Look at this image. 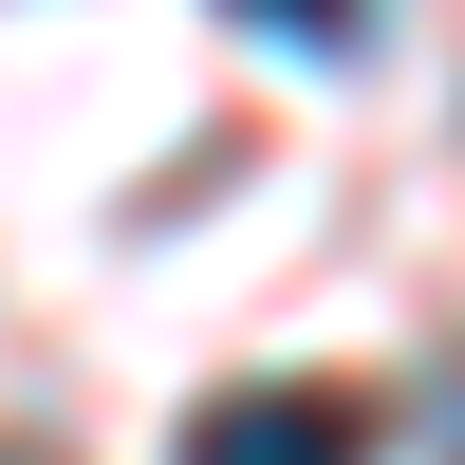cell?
<instances>
[{"mask_svg":"<svg viewBox=\"0 0 465 465\" xmlns=\"http://www.w3.org/2000/svg\"><path fill=\"white\" fill-rule=\"evenodd\" d=\"M186 465H372V410L335 372H261V391L186 410Z\"/></svg>","mask_w":465,"mask_h":465,"instance_id":"obj_1","label":"cell"},{"mask_svg":"<svg viewBox=\"0 0 465 465\" xmlns=\"http://www.w3.org/2000/svg\"><path fill=\"white\" fill-rule=\"evenodd\" d=\"M242 37H280V56H317V74H354L372 56V0H223Z\"/></svg>","mask_w":465,"mask_h":465,"instance_id":"obj_2","label":"cell"},{"mask_svg":"<svg viewBox=\"0 0 465 465\" xmlns=\"http://www.w3.org/2000/svg\"><path fill=\"white\" fill-rule=\"evenodd\" d=\"M447 465H465V372H447Z\"/></svg>","mask_w":465,"mask_h":465,"instance_id":"obj_3","label":"cell"}]
</instances>
